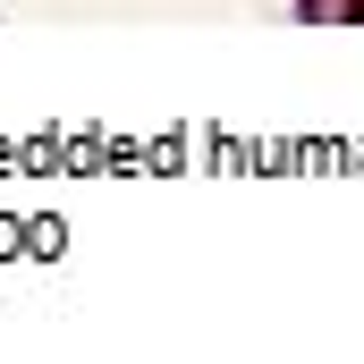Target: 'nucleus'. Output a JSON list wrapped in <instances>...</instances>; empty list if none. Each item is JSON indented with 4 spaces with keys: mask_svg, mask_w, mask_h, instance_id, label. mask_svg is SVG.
<instances>
[{
    "mask_svg": "<svg viewBox=\"0 0 364 364\" xmlns=\"http://www.w3.org/2000/svg\"><path fill=\"white\" fill-rule=\"evenodd\" d=\"M339 17H364V0H339Z\"/></svg>",
    "mask_w": 364,
    "mask_h": 364,
    "instance_id": "nucleus-1",
    "label": "nucleus"
}]
</instances>
